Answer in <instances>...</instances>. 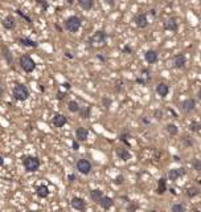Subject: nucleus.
Listing matches in <instances>:
<instances>
[{
  "mask_svg": "<svg viewBox=\"0 0 201 212\" xmlns=\"http://www.w3.org/2000/svg\"><path fill=\"white\" fill-rule=\"evenodd\" d=\"M81 24H82V20L78 18V16H76V15L69 16V18L64 21L65 29L68 31V32H70V33H76V32L80 31Z\"/></svg>",
  "mask_w": 201,
  "mask_h": 212,
  "instance_id": "1",
  "label": "nucleus"
},
{
  "mask_svg": "<svg viewBox=\"0 0 201 212\" xmlns=\"http://www.w3.org/2000/svg\"><path fill=\"white\" fill-rule=\"evenodd\" d=\"M19 64H20V68L23 69L25 73H32L33 70L36 69V63L31 56L28 54H23L21 57L19 58Z\"/></svg>",
  "mask_w": 201,
  "mask_h": 212,
  "instance_id": "2",
  "label": "nucleus"
},
{
  "mask_svg": "<svg viewBox=\"0 0 201 212\" xmlns=\"http://www.w3.org/2000/svg\"><path fill=\"white\" fill-rule=\"evenodd\" d=\"M23 166L28 172H36L40 167V159L37 157H32V155H28V157L23 158Z\"/></svg>",
  "mask_w": 201,
  "mask_h": 212,
  "instance_id": "3",
  "label": "nucleus"
},
{
  "mask_svg": "<svg viewBox=\"0 0 201 212\" xmlns=\"http://www.w3.org/2000/svg\"><path fill=\"white\" fill-rule=\"evenodd\" d=\"M12 96L16 101H25L29 97V90H28V88L23 83H17V85H15L13 90H12Z\"/></svg>",
  "mask_w": 201,
  "mask_h": 212,
  "instance_id": "4",
  "label": "nucleus"
},
{
  "mask_svg": "<svg viewBox=\"0 0 201 212\" xmlns=\"http://www.w3.org/2000/svg\"><path fill=\"white\" fill-rule=\"evenodd\" d=\"M106 38H107V35H106L105 31H97L90 38V43L94 44V45H103L106 43Z\"/></svg>",
  "mask_w": 201,
  "mask_h": 212,
  "instance_id": "5",
  "label": "nucleus"
},
{
  "mask_svg": "<svg viewBox=\"0 0 201 212\" xmlns=\"http://www.w3.org/2000/svg\"><path fill=\"white\" fill-rule=\"evenodd\" d=\"M76 166H77V170L83 175L90 174V171H91V163L87 159H80Z\"/></svg>",
  "mask_w": 201,
  "mask_h": 212,
  "instance_id": "6",
  "label": "nucleus"
},
{
  "mask_svg": "<svg viewBox=\"0 0 201 212\" xmlns=\"http://www.w3.org/2000/svg\"><path fill=\"white\" fill-rule=\"evenodd\" d=\"M134 21H135V24L138 28H147L148 27V19H147V15L144 12H140L135 15V18H134Z\"/></svg>",
  "mask_w": 201,
  "mask_h": 212,
  "instance_id": "7",
  "label": "nucleus"
},
{
  "mask_svg": "<svg viewBox=\"0 0 201 212\" xmlns=\"http://www.w3.org/2000/svg\"><path fill=\"white\" fill-rule=\"evenodd\" d=\"M66 122H68V119H66V117L64 114H54L53 115V118H52V124L54 127H62L66 125Z\"/></svg>",
  "mask_w": 201,
  "mask_h": 212,
  "instance_id": "8",
  "label": "nucleus"
},
{
  "mask_svg": "<svg viewBox=\"0 0 201 212\" xmlns=\"http://www.w3.org/2000/svg\"><path fill=\"white\" fill-rule=\"evenodd\" d=\"M185 64H187V58H185V56H184V53H179L174 57V68L183 69L184 66H185Z\"/></svg>",
  "mask_w": 201,
  "mask_h": 212,
  "instance_id": "9",
  "label": "nucleus"
},
{
  "mask_svg": "<svg viewBox=\"0 0 201 212\" xmlns=\"http://www.w3.org/2000/svg\"><path fill=\"white\" fill-rule=\"evenodd\" d=\"M194 108H196V101L192 98H188L181 102V110L185 111V113H191V111L194 110Z\"/></svg>",
  "mask_w": 201,
  "mask_h": 212,
  "instance_id": "10",
  "label": "nucleus"
},
{
  "mask_svg": "<svg viewBox=\"0 0 201 212\" xmlns=\"http://www.w3.org/2000/svg\"><path fill=\"white\" fill-rule=\"evenodd\" d=\"M2 24H3V27L5 28V29L11 31V29H13V28L16 27V19L13 18L12 15H7V16H5V18L3 19Z\"/></svg>",
  "mask_w": 201,
  "mask_h": 212,
  "instance_id": "11",
  "label": "nucleus"
},
{
  "mask_svg": "<svg viewBox=\"0 0 201 212\" xmlns=\"http://www.w3.org/2000/svg\"><path fill=\"white\" fill-rule=\"evenodd\" d=\"M70 204H71V207H73L74 209H77V211H83L86 208V202L83 199H81V198H73L71 199V202H70Z\"/></svg>",
  "mask_w": 201,
  "mask_h": 212,
  "instance_id": "12",
  "label": "nucleus"
},
{
  "mask_svg": "<svg viewBox=\"0 0 201 212\" xmlns=\"http://www.w3.org/2000/svg\"><path fill=\"white\" fill-rule=\"evenodd\" d=\"M87 137H89L87 129H85V127H77V130H76V138H77L78 142H85L86 139H87Z\"/></svg>",
  "mask_w": 201,
  "mask_h": 212,
  "instance_id": "13",
  "label": "nucleus"
},
{
  "mask_svg": "<svg viewBox=\"0 0 201 212\" xmlns=\"http://www.w3.org/2000/svg\"><path fill=\"white\" fill-rule=\"evenodd\" d=\"M158 52L154 51V49H150V51H147L146 53H144V60L147 61L148 64H155L156 61H158Z\"/></svg>",
  "mask_w": 201,
  "mask_h": 212,
  "instance_id": "14",
  "label": "nucleus"
},
{
  "mask_svg": "<svg viewBox=\"0 0 201 212\" xmlns=\"http://www.w3.org/2000/svg\"><path fill=\"white\" fill-rule=\"evenodd\" d=\"M179 28V24H177V20L175 18H171L168 19L164 23V29L165 31H172V32H176Z\"/></svg>",
  "mask_w": 201,
  "mask_h": 212,
  "instance_id": "15",
  "label": "nucleus"
},
{
  "mask_svg": "<svg viewBox=\"0 0 201 212\" xmlns=\"http://www.w3.org/2000/svg\"><path fill=\"white\" fill-rule=\"evenodd\" d=\"M156 93L159 94L160 97H165V96H168V93H169V86L167 85V83L164 82H160L158 86H156Z\"/></svg>",
  "mask_w": 201,
  "mask_h": 212,
  "instance_id": "16",
  "label": "nucleus"
},
{
  "mask_svg": "<svg viewBox=\"0 0 201 212\" xmlns=\"http://www.w3.org/2000/svg\"><path fill=\"white\" fill-rule=\"evenodd\" d=\"M115 154H116V157H118L119 159H122V160H128V159L131 158V154L128 153V150L123 149V147H118V149H116Z\"/></svg>",
  "mask_w": 201,
  "mask_h": 212,
  "instance_id": "17",
  "label": "nucleus"
},
{
  "mask_svg": "<svg viewBox=\"0 0 201 212\" xmlns=\"http://www.w3.org/2000/svg\"><path fill=\"white\" fill-rule=\"evenodd\" d=\"M184 175V169H172L169 170L168 172V178H169V180H177L179 179V176H181Z\"/></svg>",
  "mask_w": 201,
  "mask_h": 212,
  "instance_id": "18",
  "label": "nucleus"
},
{
  "mask_svg": "<svg viewBox=\"0 0 201 212\" xmlns=\"http://www.w3.org/2000/svg\"><path fill=\"white\" fill-rule=\"evenodd\" d=\"M36 194H37L38 198L44 199V198H47L48 195H49V188H48L45 184H41V186H38V187L36 188Z\"/></svg>",
  "mask_w": 201,
  "mask_h": 212,
  "instance_id": "19",
  "label": "nucleus"
},
{
  "mask_svg": "<svg viewBox=\"0 0 201 212\" xmlns=\"http://www.w3.org/2000/svg\"><path fill=\"white\" fill-rule=\"evenodd\" d=\"M19 43L21 44V45L29 47V48H36V47L38 45V43H36L35 40H31V38H28V37H21V38H19Z\"/></svg>",
  "mask_w": 201,
  "mask_h": 212,
  "instance_id": "20",
  "label": "nucleus"
},
{
  "mask_svg": "<svg viewBox=\"0 0 201 212\" xmlns=\"http://www.w3.org/2000/svg\"><path fill=\"white\" fill-rule=\"evenodd\" d=\"M77 2H78V5L85 11H90L94 7V0H77Z\"/></svg>",
  "mask_w": 201,
  "mask_h": 212,
  "instance_id": "21",
  "label": "nucleus"
},
{
  "mask_svg": "<svg viewBox=\"0 0 201 212\" xmlns=\"http://www.w3.org/2000/svg\"><path fill=\"white\" fill-rule=\"evenodd\" d=\"M113 203H114V202H113V199H111V198H109V196H103L102 199L99 200L98 204H99L103 209H109L111 205H113Z\"/></svg>",
  "mask_w": 201,
  "mask_h": 212,
  "instance_id": "22",
  "label": "nucleus"
},
{
  "mask_svg": "<svg viewBox=\"0 0 201 212\" xmlns=\"http://www.w3.org/2000/svg\"><path fill=\"white\" fill-rule=\"evenodd\" d=\"M90 198H91L93 202L99 203V200L103 198V194L100 189H93V191H90Z\"/></svg>",
  "mask_w": 201,
  "mask_h": 212,
  "instance_id": "23",
  "label": "nucleus"
},
{
  "mask_svg": "<svg viewBox=\"0 0 201 212\" xmlns=\"http://www.w3.org/2000/svg\"><path fill=\"white\" fill-rule=\"evenodd\" d=\"M68 109H69L70 113H80L81 106L78 105L77 101H69V103H68Z\"/></svg>",
  "mask_w": 201,
  "mask_h": 212,
  "instance_id": "24",
  "label": "nucleus"
},
{
  "mask_svg": "<svg viewBox=\"0 0 201 212\" xmlns=\"http://www.w3.org/2000/svg\"><path fill=\"white\" fill-rule=\"evenodd\" d=\"M165 189H167V186H165V179H164V178H161V179L159 180V184H158V189H156V192H158L159 195H161V194H164V192H165Z\"/></svg>",
  "mask_w": 201,
  "mask_h": 212,
  "instance_id": "25",
  "label": "nucleus"
},
{
  "mask_svg": "<svg viewBox=\"0 0 201 212\" xmlns=\"http://www.w3.org/2000/svg\"><path fill=\"white\" fill-rule=\"evenodd\" d=\"M165 130L168 134H171V135H176V134L179 133V129H177V126L174 125V124H168L165 126Z\"/></svg>",
  "mask_w": 201,
  "mask_h": 212,
  "instance_id": "26",
  "label": "nucleus"
},
{
  "mask_svg": "<svg viewBox=\"0 0 201 212\" xmlns=\"http://www.w3.org/2000/svg\"><path fill=\"white\" fill-rule=\"evenodd\" d=\"M80 114H81V117L82 118H89L90 117V108L89 106H85V108H81V110H80Z\"/></svg>",
  "mask_w": 201,
  "mask_h": 212,
  "instance_id": "27",
  "label": "nucleus"
},
{
  "mask_svg": "<svg viewBox=\"0 0 201 212\" xmlns=\"http://www.w3.org/2000/svg\"><path fill=\"white\" fill-rule=\"evenodd\" d=\"M197 194H199V189H197L196 187H191V188H188V189H187V196H189V198L196 196Z\"/></svg>",
  "mask_w": 201,
  "mask_h": 212,
  "instance_id": "28",
  "label": "nucleus"
},
{
  "mask_svg": "<svg viewBox=\"0 0 201 212\" xmlns=\"http://www.w3.org/2000/svg\"><path fill=\"white\" fill-rule=\"evenodd\" d=\"M171 209H172V212H184L185 211V208H184L183 204H174Z\"/></svg>",
  "mask_w": 201,
  "mask_h": 212,
  "instance_id": "29",
  "label": "nucleus"
},
{
  "mask_svg": "<svg viewBox=\"0 0 201 212\" xmlns=\"http://www.w3.org/2000/svg\"><path fill=\"white\" fill-rule=\"evenodd\" d=\"M191 130L192 131H200L201 130V125L199 122H192L191 124Z\"/></svg>",
  "mask_w": 201,
  "mask_h": 212,
  "instance_id": "30",
  "label": "nucleus"
},
{
  "mask_svg": "<svg viewBox=\"0 0 201 212\" xmlns=\"http://www.w3.org/2000/svg\"><path fill=\"white\" fill-rule=\"evenodd\" d=\"M193 167H194V170H196V171H200V172H201V160L194 159V160H193Z\"/></svg>",
  "mask_w": 201,
  "mask_h": 212,
  "instance_id": "31",
  "label": "nucleus"
},
{
  "mask_svg": "<svg viewBox=\"0 0 201 212\" xmlns=\"http://www.w3.org/2000/svg\"><path fill=\"white\" fill-rule=\"evenodd\" d=\"M111 102H113V101H111L110 98H106V97H105V98H102V103H103V106H105L106 109H109V108H110Z\"/></svg>",
  "mask_w": 201,
  "mask_h": 212,
  "instance_id": "32",
  "label": "nucleus"
},
{
  "mask_svg": "<svg viewBox=\"0 0 201 212\" xmlns=\"http://www.w3.org/2000/svg\"><path fill=\"white\" fill-rule=\"evenodd\" d=\"M138 207H139V205H138L136 203H131V204L127 207V211H128V212H135V211L138 209Z\"/></svg>",
  "mask_w": 201,
  "mask_h": 212,
  "instance_id": "33",
  "label": "nucleus"
},
{
  "mask_svg": "<svg viewBox=\"0 0 201 212\" xmlns=\"http://www.w3.org/2000/svg\"><path fill=\"white\" fill-rule=\"evenodd\" d=\"M154 115L156 117V119H161V118H163V111L158 109V110L154 111Z\"/></svg>",
  "mask_w": 201,
  "mask_h": 212,
  "instance_id": "34",
  "label": "nucleus"
},
{
  "mask_svg": "<svg viewBox=\"0 0 201 212\" xmlns=\"http://www.w3.org/2000/svg\"><path fill=\"white\" fill-rule=\"evenodd\" d=\"M16 12H17V13H19V15L21 16V18H24V19H25V20L28 21V23H31V19H29V18H28V16H27V15H24L23 12H21V9H17V11H16Z\"/></svg>",
  "mask_w": 201,
  "mask_h": 212,
  "instance_id": "35",
  "label": "nucleus"
},
{
  "mask_svg": "<svg viewBox=\"0 0 201 212\" xmlns=\"http://www.w3.org/2000/svg\"><path fill=\"white\" fill-rule=\"evenodd\" d=\"M123 180H125V178L122 176V175H119V176L115 178V183H116V184H122V183H123Z\"/></svg>",
  "mask_w": 201,
  "mask_h": 212,
  "instance_id": "36",
  "label": "nucleus"
},
{
  "mask_svg": "<svg viewBox=\"0 0 201 212\" xmlns=\"http://www.w3.org/2000/svg\"><path fill=\"white\" fill-rule=\"evenodd\" d=\"M183 141H184V143H187V146H192V142H191V139H189V137H183Z\"/></svg>",
  "mask_w": 201,
  "mask_h": 212,
  "instance_id": "37",
  "label": "nucleus"
},
{
  "mask_svg": "<svg viewBox=\"0 0 201 212\" xmlns=\"http://www.w3.org/2000/svg\"><path fill=\"white\" fill-rule=\"evenodd\" d=\"M80 149V144H78V141H73V150H78Z\"/></svg>",
  "mask_w": 201,
  "mask_h": 212,
  "instance_id": "38",
  "label": "nucleus"
},
{
  "mask_svg": "<svg viewBox=\"0 0 201 212\" xmlns=\"http://www.w3.org/2000/svg\"><path fill=\"white\" fill-rule=\"evenodd\" d=\"M68 179H69V182H74V180H76V175H74V174H70V175L68 176Z\"/></svg>",
  "mask_w": 201,
  "mask_h": 212,
  "instance_id": "39",
  "label": "nucleus"
},
{
  "mask_svg": "<svg viewBox=\"0 0 201 212\" xmlns=\"http://www.w3.org/2000/svg\"><path fill=\"white\" fill-rule=\"evenodd\" d=\"M37 3H40L42 7H44V9H47V7H48V4L45 3V2H41V0H37Z\"/></svg>",
  "mask_w": 201,
  "mask_h": 212,
  "instance_id": "40",
  "label": "nucleus"
},
{
  "mask_svg": "<svg viewBox=\"0 0 201 212\" xmlns=\"http://www.w3.org/2000/svg\"><path fill=\"white\" fill-rule=\"evenodd\" d=\"M3 94H4V89L2 88V85H0V98L3 97Z\"/></svg>",
  "mask_w": 201,
  "mask_h": 212,
  "instance_id": "41",
  "label": "nucleus"
},
{
  "mask_svg": "<svg viewBox=\"0 0 201 212\" xmlns=\"http://www.w3.org/2000/svg\"><path fill=\"white\" fill-rule=\"evenodd\" d=\"M64 96H65V94L58 93V94H57V98H58V99H62V98H64Z\"/></svg>",
  "mask_w": 201,
  "mask_h": 212,
  "instance_id": "42",
  "label": "nucleus"
},
{
  "mask_svg": "<svg viewBox=\"0 0 201 212\" xmlns=\"http://www.w3.org/2000/svg\"><path fill=\"white\" fill-rule=\"evenodd\" d=\"M0 166H4V158L0 155Z\"/></svg>",
  "mask_w": 201,
  "mask_h": 212,
  "instance_id": "43",
  "label": "nucleus"
},
{
  "mask_svg": "<svg viewBox=\"0 0 201 212\" xmlns=\"http://www.w3.org/2000/svg\"><path fill=\"white\" fill-rule=\"evenodd\" d=\"M197 97H199V99L201 101V89H200V90H199V93H197Z\"/></svg>",
  "mask_w": 201,
  "mask_h": 212,
  "instance_id": "44",
  "label": "nucleus"
},
{
  "mask_svg": "<svg viewBox=\"0 0 201 212\" xmlns=\"http://www.w3.org/2000/svg\"><path fill=\"white\" fill-rule=\"evenodd\" d=\"M106 2H107L109 4H114V3H115V0H106Z\"/></svg>",
  "mask_w": 201,
  "mask_h": 212,
  "instance_id": "45",
  "label": "nucleus"
},
{
  "mask_svg": "<svg viewBox=\"0 0 201 212\" xmlns=\"http://www.w3.org/2000/svg\"><path fill=\"white\" fill-rule=\"evenodd\" d=\"M64 86H65L66 89H69V88H70V85H69V83H68V82H65V83H64Z\"/></svg>",
  "mask_w": 201,
  "mask_h": 212,
  "instance_id": "46",
  "label": "nucleus"
},
{
  "mask_svg": "<svg viewBox=\"0 0 201 212\" xmlns=\"http://www.w3.org/2000/svg\"><path fill=\"white\" fill-rule=\"evenodd\" d=\"M66 2H68L69 4H73V3H74V0H66Z\"/></svg>",
  "mask_w": 201,
  "mask_h": 212,
  "instance_id": "47",
  "label": "nucleus"
},
{
  "mask_svg": "<svg viewBox=\"0 0 201 212\" xmlns=\"http://www.w3.org/2000/svg\"><path fill=\"white\" fill-rule=\"evenodd\" d=\"M194 212H200V211H199V209H194Z\"/></svg>",
  "mask_w": 201,
  "mask_h": 212,
  "instance_id": "48",
  "label": "nucleus"
},
{
  "mask_svg": "<svg viewBox=\"0 0 201 212\" xmlns=\"http://www.w3.org/2000/svg\"><path fill=\"white\" fill-rule=\"evenodd\" d=\"M151 212H156V211H151Z\"/></svg>",
  "mask_w": 201,
  "mask_h": 212,
  "instance_id": "49",
  "label": "nucleus"
},
{
  "mask_svg": "<svg viewBox=\"0 0 201 212\" xmlns=\"http://www.w3.org/2000/svg\"><path fill=\"white\" fill-rule=\"evenodd\" d=\"M200 184H201V180H200Z\"/></svg>",
  "mask_w": 201,
  "mask_h": 212,
  "instance_id": "50",
  "label": "nucleus"
}]
</instances>
